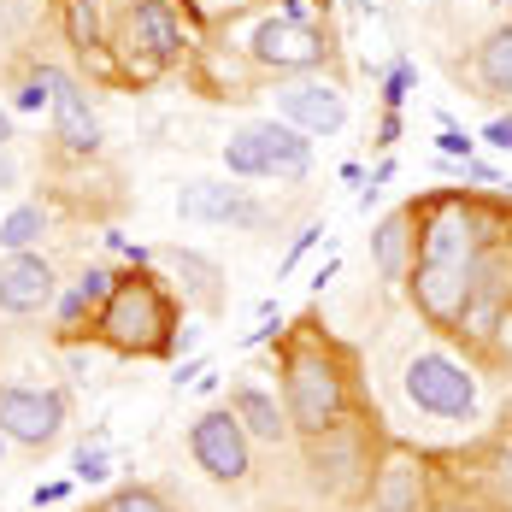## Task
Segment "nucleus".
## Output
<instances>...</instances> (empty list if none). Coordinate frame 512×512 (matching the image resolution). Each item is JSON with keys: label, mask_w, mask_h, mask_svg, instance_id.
Here are the masks:
<instances>
[{"label": "nucleus", "mask_w": 512, "mask_h": 512, "mask_svg": "<svg viewBox=\"0 0 512 512\" xmlns=\"http://www.w3.org/2000/svg\"><path fill=\"white\" fill-rule=\"evenodd\" d=\"M495 6H512V0H495Z\"/></svg>", "instance_id": "c85d7f7f"}, {"label": "nucleus", "mask_w": 512, "mask_h": 512, "mask_svg": "<svg viewBox=\"0 0 512 512\" xmlns=\"http://www.w3.org/2000/svg\"><path fill=\"white\" fill-rule=\"evenodd\" d=\"M489 142H495V148H512V118H501V124H489Z\"/></svg>", "instance_id": "5701e85b"}, {"label": "nucleus", "mask_w": 512, "mask_h": 512, "mask_svg": "<svg viewBox=\"0 0 512 512\" xmlns=\"http://www.w3.org/2000/svg\"><path fill=\"white\" fill-rule=\"evenodd\" d=\"M65 424V395L59 389H18L0 383V436L18 448H48Z\"/></svg>", "instance_id": "6e6552de"}, {"label": "nucleus", "mask_w": 512, "mask_h": 512, "mask_svg": "<svg viewBox=\"0 0 512 512\" xmlns=\"http://www.w3.org/2000/svg\"><path fill=\"white\" fill-rule=\"evenodd\" d=\"M448 512H477V507H448Z\"/></svg>", "instance_id": "bb28decb"}, {"label": "nucleus", "mask_w": 512, "mask_h": 512, "mask_svg": "<svg viewBox=\"0 0 512 512\" xmlns=\"http://www.w3.org/2000/svg\"><path fill=\"white\" fill-rule=\"evenodd\" d=\"M12 177H18V165H12V159L0 154V189H12Z\"/></svg>", "instance_id": "393cba45"}, {"label": "nucleus", "mask_w": 512, "mask_h": 512, "mask_svg": "<svg viewBox=\"0 0 512 512\" xmlns=\"http://www.w3.org/2000/svg\"><path fill=\"white\" fill-rule=\"evenodd\" d=\"M106 48H112L118 71H124L130 83L165 77V71L183 59V24H177L171 0H124V12H118Z\"/></svg>", "instance_id": "7ed1b4c3"}, {"label": "nucleus", "mask_w": 512, "mask_h": 512, "mask_svg": "<svg viewBox=\"0 0 512 512\" xmlns=\"http://www.w3.org/2000/svg\"><path fill=\"white\" fill-rule=\"evenodd\" d=\"M230 412L242 418V430H248L254 442H265V448H283V442H289V430H295V424H289V412L277 407L265 389H254V383H236V389H230Z\"/></svg>", "instance_id": "2eb2a0df"}, {"label": "nucleus", "mask_w": 512, "mask_h": 512, "mask_svg": "<svg viewBox=\"0 0 512 512\" xmlns=\"http://www.w3.org/2000/svg\"><path fill=\"white\" fill-rule=\"evenodd\" d=\"M277 112H283V124H295L307 136H336L348 124V95L324 77H295L277 89Z\"/></svg>", "instance_id": "1a4fd4ad"}, {"label": "nucleus", "mask_w": 512, "mask_h": 512, "mask_svg": "<svg viewBox=\"0 0 512 512\" xmlns=\"http://www.w3.org/2000/svg\"><path fill=\"white\" fill-rule=\"evenodd\" d=\"M53 307V265L42 254H6L0 259V312L30 318Z\"/></svg>", "instance_id": "f8f14e48"}, {"label": "nucleus", "mask_w": 512, "mask_h": 512, "mask_svg": "<svg viewBox=\"0 0 512 512\" xmlns=\"http://www.w3.org/2000/svg\"><path fill=\"white\" fill-rule=\"evenodd\" d=\"M101 512H171V507H165V495H154V489H118Z\"/></svg>", "instance_id": "4be33fe9"}, {"label": "nucleus", "mask_w": 512, "mask_h": 512, "mask_svg": "<svg viewBox=\"0 0 512 512\" xmlns=\"http://www.w3.org/2000/svg\"><path fill=\"white\" fill-rule=\"evenodd\" d=\"M0 454H6V436H0Z\"/></svg>", "instance_id": "cd10ccee"}, {"label": "nucleus", "mask_w": 512, "mask_h": 512, "mask_svg": "<svg viewBox=\"0 0 512 512\" xmlns=\"http://www.w3.org/2000/svg\"><path fill=\"white\" fill-rule=\"evenodd\" d=\"M189 454L212 483H242L254 471V436L242 430V418L230 407H212L189 424Z\"/></svg>", "instance_id": "423d86ee"}, {"label": "nucleus", "mask_w": 512, "mask_h": 512, "mask_svg": "<svg viewBox=\"0 0 512 512\" xmlns=\"http://www.w3.org/2000/svg\"><path fill=\"white\" fill-rule=\"evenodd\" d=\"M106 289H112V277H106V271H89V277L71 289V301H65V324H77V318H83L89 307H101Z\"/></svg>", "instance_id": "412c9836"}, {"label": "nucleus", "mask_w": 512, "mask_h": 512, "mask_svg": "<svg viewBox=\"0 0 512 512\" xmlns=\"http://www.w3.org/2000/svg\"><path fill=\"white\" fill-rule=\"evenodd\" d=\"M442 154H471V142H465V136H454V130H448V136H442Z\"/></svg>", "instance_id": "b1692460"}, {"label": "nucleus", "mask_w": 512, "mask_h": 512, "mask_svg": "<svg viewBox=\"0 0 512 512\" xmlns=\"http://www.w3.org/2000/svg\"><path fill=\"white\" fill-rule=\"evenodd\" d=\"M477 77H483L489 95H512V30H495L477 48Z\"/></svg>", "instance_id": "6ab92c4d"}, {"label": "nucleus", "mask_w": 512, "mask_h": 512, "mask_svg": "<svg viewBox=\"0 0 512 512\" xmlns=\"http://www.w3.org/2000/svg\"><path fill=\"white\" fill-rule=\"evenodd\" d=\"M42 236H48V206L24 201V206H12V212L0 218V248H6V254H30Z\"/></svg>", "instance_id": "a211bd4d"}, {"label": "nucleus", "mask_w": 512, "mask_h": 512, "mask_svg": "<svg viewBox=\"0 0 512 512\" xmlns=\"http://www.w3.org/2000/svg\"><path fill=\"white\" fill-rule=\"evenodd\" d=\"M171 330H177V307L159 277H148V271L112 277L101 312H95V336L112 354H165Z\"/></svg>", "instance_id": "f03ea898"}, {"label": "nucleus", "mask_w": 512, "mask_h": 512, "mask_svg": "<svg viewBox=\"0 0 512 512\" xmlns=\"http://www.w3.org/2000/svg\"><path fill=\"white\" fill-rule=\"evenodd\" d=\"M471 271H477V218L460 201L436 206L424 236H418V271H412V301L436 324H460L471 301Z\"/></svg>", "instance_id": "f257e3e1"}, {"label": "nucleus", "mask_w": 512, "mask_h": 512, "mask_svg": "<svg viewBox=\"0 0 512 512\" xmlns=\"http://www.w3.org/2000/svg\"><path fill=\"white\" fill-rule=\"evenodd\" d=\"M254 59L271 71H312L324 59V36L312 30L307 18L283 12V18H265L254 30Z\"/></svg>", "instance_id": "9d476101"}, {"label": "nucleus", "mask_w": 512, "mask_h": 512, "mask_svg": "<svg viewBox=\"0 0 512 512\" xmlns=\"http://www.w3.org/2000/svg\"><path fill=\"white\" fill-rule=\"evenodd\" d=\"M348 407V377L324 348H289L283 359V412L301 436H324L342 424Z\"/></svg>", "instance_id": "20e7f679"}, {"label": "nucleus", "mask_w": 512, "mask_h": 512, "mask_svg": "<svg viewBox=\"0 0 512 512\" xmlns=\"http://www.w3.org/2000/svg\"><path fill=\"white\" fill-rule=\"evenodd\" d=\"M177 212L189 224H259V206L248 201V189H230V183H189L177 195Z\"/></svg>", "instance_id": "4468645a"}, {"label": "nucleus", "mask_w": 512, "mask_h": 512, "mask_svg": "<svg viewBox=\"0 0 512 512\" xmlns=\"http://www.w3.org/2000/svg\"><path fill=\"white\" fill-rule=\"evenodd\" d=\"M42 77H48V106H53V142L71 148V154H95L101 148V118H95L89 95L59 71H42Z\"/></svg>", "instance_id": "9b49d317"}, {"label": "nucleus", "mask_w": 512, "mask_h": 512, "mask_svg": "<svg viewBox=\"0 0 512 512\" xmlns=\"http://www.w3.org/2000/svg\"><path fill=\"white\" fill-rule=\"evenodd\" d=\"M224 165H230V177H283V183H301L312 171V142H307V130H295V124L259 118V124H242L224 142Z\"/></svg>", "instance_id": "39448f33"}, {"label": "nucleus", "mask_w": 512, "mask_h": 512, "mask_svg": "<svg viewBox=\"0 0 512 512\" xmlns=\"http://www.w3.org/2000/svg\"><path fill=\"white\" fill-rule=\"evenodd\" d=\"M407 401L436 418H471L477 412V377L454 365L448 354H412L407 359Z\"/></svg>", "instance_id": "0eeeda50"}, {"label": "nucleus", "mask_w": 512, "mask_h": 512, "mask_svg": "<svg viewBox=\"0 0 512 512\" xmlns=\"http://www.w3.org/2000/svg\"><path fill=\"white\" fill-rule=\"evenodd\" d=\"M412 212H389L383 224H377V236H371V254H377V271L395 283V277H407V248H412Z\"/></svg>", "instance_id": "dca6fc26"}, {"label": "nucleus", "mask_w": 512, "mask_h": 512, "mask_svg": "<svg viewBox=\"0 0 512 512\" xmlns=\"http://www.w3.org/2000/svg\"><path fill=\"white\" fill-rule=\"evenodd\" d=\"M424 507V465L407 448H389L371 471V512H418Z\"/></svg>", "instance_id": "ddd939ff"}, {"label": "nucleus", "mask_w": 512, "mask_h": 512, "mask_svg": "<svg viewBox=\"0 0 512 512\" xmlns=\"http://www.w3.org/2000/svg\"><path fill=\"white\" fill-rule=\"evenodd\" d=\"M65 36L77 53L106 48V0H65Z\"/></svg>", "instance_id": "f3484780"}, {"label": "nucleus", "mask_w": 512, "mask_h": 512, "mask_svg": "<svg viewBox=\"0 0 512 512\" xmlns=\"http://www.w3.org/2000/svg\"><path fill=\"white\" fill-rule=\"evenodd\" d=\"M165 259H171V265H177V271L189 277V289L201 295L206 307H218V289H212V283H218V265H212V259H201V254H183V248H171Z\"/></svg>", "instance_id": "aec40b11"}, {"label": "nucleus", "mask_w": 512, "mask_h": 512, "mask_svg": "<svg viewBox=\"0 0 512 512\" xmlns=\"http://www.w3.org/2000/svg\"><path fill=\"white\" fill-rule=\"evenodd\" d=\"M6 142H12V118L0 112V148H6Z\"/></svg>", "instance_id": "a878e982"}]
</instances>
